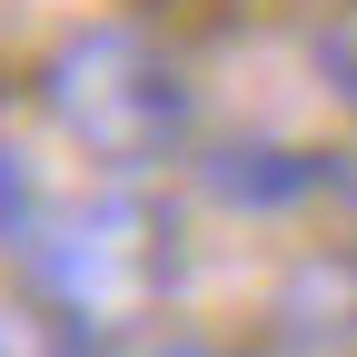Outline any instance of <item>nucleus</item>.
<instances>
[{
    "label": "nucleus",
    "mask_w": 357,
    "mask_h": 357,
    "mask_svg": "<svg viewBox=\"0 0 357 357\" xmlns=\"http://www.w3.org/2000/svg\"><path fill=\"white\" fill-rule=\"evenodd\" d=\"M10 248H20V278L30 298L50 307L70 337H129L169 307L178 278V238H169V208L139 199L129 178H100V189H20L10 199Z\"/></svg>",
    "instance_id": "1"
},
{
    "label": "nucleus",
    "mask_w": 357,
    "mask_h": 357,
    "mask_svg": "<svg viewBox=\"0 0 357 357\" xmlns=\"http://www.w3.org/2000/svg\"><path fill=\"white\" fill-rule=\"evenodd\" d=\"M40 109L60 119V139L89 149L109 178H139V169H169L189 149V79L178 60L139 20H89L70 30L50 70H40Z\"/></svg>",
    "instance_id": "2"
}]
</instances>
